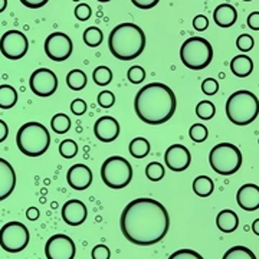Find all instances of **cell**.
Instances as JSON below:
<instances>
[{"label": "cell", "mask_w": 259, "mask_h": 259, "mask_svg": "<svg viewBox=\"0 0 259 259\" xmlns=\"http://www.w3.org/2000/svg\"><path fill=\"white\" fill-rule=\"evenodd\" d=\"M120 228L124 238L133 245L150 246L166 236L170 229V216L160 202L150 197H140L124 207Z\"/></svg>", "instance_id": "cell-1"}, {"label": "cell", "mask_w": 259, "mask_h": 259, "mask_svg": "<svg viewBox=\"0 0 259 259\" xmlns=\"http://www.w3.org/2000/svg\"><path fill=\"white\" fill-rule=\"evenodd\" d=\"M176 95L173 90L161 82L144 85L134 98V111L140 120L150 125H160L176 112Z\"/></svg>", "instance_id": "cell-2"}, {"label": "cell", "mask_w": 259, "mask_h": 259, "mask_svg": "<svg viewBox=\"0 0 259 259\" xmlns=\"http://www.w3.org/2000/svg\"><path fill=\"white\" fill-rule=\"evenodd\" d=\"M108 48L118 61H133L146 48V35L136 23H120L110 32Z\"/></svg>", "instance_id": "cell-3"}, {"label": "cell", "mask_w": 259, "mask_h": 259, "mask_svg": "<svg viewBox=\"0 0 259 259\" xmlns=\"http://www.w3.org/2000/svg\"><path fill=\"white\" fill-rule=\"evenodd\" d=\"M16 144L20 153H23L25 156L39 157L45 154L51 146V136L44 124L30 121L18 130Z\"/></svg>", "instance_id": "cell-4"}, {"label": "cell", "mask_w": 259, "mask_h": 259, "mask_svg": "<svg viewBox=\"0 0 259 259\" xmlns=\"http://www.w3.org/2000/svg\"><path fill=\"white\" fill-rule=\"evenodd\" d=\"M225 108L228 118L235 125H249L258 117L259 100L253 93L241 90L228 98Z\"/></svg>", "instance_id": "cell-5"}, {"label": "cell", "mask_w": 259, "mask_h": 259, "mask_svg": "<svg viewBox=\"0 0 259 259\" xmlns=\"http://www.w3.org/2000/svg\"><path fill=\"white\" fill-rule=\"evenodd\" d=\"M180 59L186 68L202 71L212 62L213 48L207 39L200 36L189 37L180 48Z\"/></svg>", "instance_id": "cell-6"}, {"label": "cell", "mask_w": 259, "mask_h": 259, "mask_svg": "<svg viewBox=\"0 0 259 259\" xmlns=\"http://www.w3.org/2000/svg\"><path fill=\"white\" fill-rule=\"evenodd\" d=\"M242 161L241 150L231 143H221L209 153V164L213 171L221 176H232L239 171Z\"/></svg>", "instance_id": "cell-7"}, {"label": "cell", "mask_w": 259, "mask_h": 259, "mask_svg": "<svg viewBox=\"0 0 259 259\" xmlns=\"http://www.w3.org/2000/svg\"><path fill=\"white\" fill-rule=\"evenodd\" d=\"M101 179L104 185L110 189H124L133 179V167L127 158L111 156L102 163Z\"/></svg>", "instance_id": "cell-8"}, {"label": "cell", "mask_w": 259, "mask_h": 259, "mask_svg": "<svg viewBox=\"0 0 259 259\" xmlns=\"http://www.w3.org/2000/svg\"><path fill=\"white\" fill-rule=\"evenodd\" d=\"M30 235L28 228L20 222H8L0 229V246L2 249L18 253L28 246Z\"/></svg>", "instance_id": "cell-9"}, {"label": "cell", "mask_w": 259, "mask_h": 259, "mask_svg": "<svg viewBox=\"0 0 259 259\" xmlns=\"http://www.w3.org/2000/svg\"><path fill=\"white\" fill-rule=\"evenodd\" d=\"M29 40L20 30H8L0 37V52L10 61H19L28 54Z\"/></svg>", "instance_id": "cell-10"}, {"label": "cell", "mask_w": 259, "mask_h": 259, "mask_svg": "<svg viewBox=\"0 0 259 259\" xmlns=\"http://www.w3.org/2000/svg\"><path fill=\"white\" fill-rule=\"evenodd\" d=\"M72 40L64 32H54L45 40V54L54 62H64L72 55Z\"/></svg>", "instance_id": "cell-11"}, {"label": "cell", "mask_w": 259, "mask_h": 259, "mask_svg": "<svg viewBox=\"0 0 259 259\" xmlns=\"http://www.w3.org/2000/svg\"><path fill=\"white\" fill-rule=\"evenodd\" d=\"M29 87L37 97H51L58 90V76L48 68H39L30 75Z\"/></svg>", "instance_id": "cell-12"}, {"label": "cell", "mask_w": 259, "mask_h": 259, "mask_svg": "<svg viewBox=\"0 0 259 259\" xmlns=\"http://www.w3.org/2000/svg\"><path fill=\"white\" fill-rule=\"evenodd\" d=\"M76 253L74 241L64 233H56L45 245L47 259H74Z\"/></svg>", "instance_id": "cell-13"}, {"label": "cell", "mask_w": 259, "mask_h": 259, "mask_svg": "<svg viewBox=\"0 0 259 259\" xmlns=\"http://www.w3.org/2000/svg\"><path fill=\"white\" fill-rule=\"evenodd\" d=\"M164 163L171 171H185L192 163V154L183 144H173L164 153Z\"/></svg>", "instance_id": "cell-14"}, {"label": "cell", "mask_w": 259, "mask_h": 259, "mask_svg": "<svg viewBox=\"0 0 259 259\" xmlns=\"http://www.w3.org/2000/svg\"><path fill=\"white\" fill-rule=\"evenodd\" d=\"M94 134L102 143H112L120 136V124L110 115L101 117L94 124Z\"/></svg>", "instance_id": "cell-15"}, {"label": "cell", "mask_w": 259, "mask_h": 259, "mask_svg": "<svg viewBox=\"0 0 259 259\" xmlns=\"http://www.w3.org/2000/svg\"><path fill=\"white\" fill-rule=\"evenodd\" d=\"M88 209L83 202L78 199H71L62 206V219L69 226H79L87 221Z\"/></svg>", "instance_id": "cell-16"}, {"label": "cell", "mask_w": 259, "mask_h": 259, "mask_svg": "<svg viewBox=\"0 0 259 259\" xmlns=\"http://www.w3.org/2000/svg\"><path fill=\"white\" fill-rule=\"evenodd\" d=\"M66 182L74 190H85L93 183V171L87 164H74L66 173Z\"/></svg>", "instance_id": "cell-17"}, {"label": "cell", "mask_w": 259, "mask_h": 259, "mask_svg": "<svg viewBox=\"0 0 259 259\" xmlns=\"http://www.w3.org/2000/svg\"><path fill=\"white\" fill-rule=\"evenodd\" d=\"M236 202L242 210L255 212L259 209V187L253 183H248L239 187L236 193Z\"/></svg>", "instance_id": "cell-18"}, {"label": "cell", "mask_w": 259, "mask_h": 259, "mask_svg": "<svg viewBox=\"0 0 259 259\" xmlns=\"http://www.w3.org/2000/svg\"><path fill=\"white\" fill-rule=\"evenodd\" d=\"M16 186V173L8 160L0 157V202L13 193Z\"/></svg>", "instance_id": "cell-19"}, {"label": "cell", "mask_w": 259, "mask_h": 259, "mask_svg": "<svg viewBox=\"0 0 259 259\" xmlns=\"http://www.w3.org/2000/svg\"><path fill=\"white\" fill-rule=\"evenodd\" d=\"M213 19L219 28H231L238 20V12L229 3H222L213 12Z\"/></svg>", "instance_id": "cell-20"}, {"label": "cell", "mask_w": 259, "mask_h": 259, "mask_svg": "<svg viewBox=\"0 0 259 259\" xmlns=\"http://www.w3.org/2000/svg\"><path fill=\"white\" fill-rule=\"evenodd\" d=\"M216 226L223 233H232V232L236 231L238 226H239V218L231 209H225L216 216Z\"/></svg>", "instance_id": "cell-21"}, {"label": "cell", "mask_w": 259, "mask_h": 259, "mask_svg": "<svg viewBox=\"0 0 259 259\" xmlns=\"http://www.w3.org/2000/svg\"><path fill=\"white\" fill-rule=\"evenodd\" d=\"M231 71L238 78H246L253 71V61L246 55L235 56L231 61Z\"/></svg>", "instance_id": "cell-22"}, {"label": "cell", "mask_w": 259, "mask_h": 259, "mask_svg": "<svg viewBox=\"0 0 259 259\" xmlns=\"http://www.w3.org/2000/svg\"><path fill=\"white\" fill-rule=\"evenodd\" d=\"M16 102H18V91L9 83L0 85V108L10 110L16 105Z\"/></svg>", "instance_id": "cell-23"}, {"label": "cell", "mask_w": 259, "mask_h": 259, "mask_svg": "<svg viewBox=\"0 0 259 259\" xmlns=\"http://www.w3.org/2000/svg\"><path fill=\"white\" fill-rule=\"evenodd\" d=\"M214 190V183L209 176H197L193 182V192L199 197H207Z\"/></svg>", "instance_id": "cell-24"}, {"label": "cell", "mask_w": 259, "mask_h": 259, "mask_svg": "<svg viewBox=\"0 0 259 259\" xmlns=\"http://www.w3.org/2000/svg\"><path fill=\"white\" fill-rule=\"evenodd\" d=\"M128 151L134 158L147 157L150 153V141L144 137H137L130 143Z\"/></svg>", "instance_id": "cell-25"}, {"label": "cell", "mask_w": 259, "mask_h": 259, "mask_svg": "<svg viewBox=\"0 0 259 259\" xmlns=\"http://www.w3.org/2000/svg\"><path fill=\"white\" fill-rule=\"evenodd\" d=\"M87 74L81 69H72L69 74L66 75V85L72 90V91H81L87 87Z\"/></svg>", "instance_id": "cell-26"}, {"label": "cell", "mask_w": 259, "mask_h": 259, "mask_svg": "<svg viewBox=\"0 0 259 259\" xmlns=\"http://www.w3.org/2000/svg\"><path fill=\"white\" fill-rule=\"evenodd\" d=\"M82 39L87 47L98 48L102 44V40H104V33H102V30L100 28L90 26V28H87L83 30Z\"/></svg>", "instance_id": "cell-27"}, {"label": "cell", "mask_w": 259, "mask_h": 259, "mask_svg": "<svg viewBox=\"0 0 259 259\" xmlns=\"http://www.w3.org/2000/svg\"><path fill=\"white\" fill-rule=\"evenodd\" d=\"M222 259H256V256L249 248L242 246V245H236V246L226 250Z\"/></svg>", "instance_id": "cell-28"}, {"label": "cell", "mask_w": 259, "mask_h": 259, "mask_svg": "<svg viewBox=\"0 0 259 259\" xmlns=\"http://www.w3.org/2000/svg\"><path fill=\"white\" fill-rule=\"evenodd\" d=\"M51 128L54 130L56 134H65L68 130L71 128V120H69V117L66 114H64V112L55 114L54 118L51 120Z\"/></svg>", "instance_id": "cell-29"}, {"label": "cell", "mask_w": 259, "mask_h": 259, "mask_svg": "<svg viewBox=\"0 0 259 259\" xmlns=\"http://www.w3.org/2000/svg\"><path fill=\"white\" fill-rule=\"evenodd\" d=\"M93 79L97 85L105 87V85L111 83L112 71L108 66H104V65H102V66H97L93 72Z\"/></svg>", "instance_id": "cell-30"}, {"label": "cell", "mask_w": 259, "mask_h": 259, "mask_svg": "<svg viewBox=\"0 0 259 259\" xmlns=\"http://www.w3.org/2000/svg\"><path fill=\"white\" fill-rule=\"evenodd\" d=\"M216 114V107L214 104L210 101H200L196 105V115L200 118V120H212Z\"/></svg>", "instance_id": "cell-31"}, {"label": "cell", "mask_w": 259, "mask_h": 259, "mask_svg": "<svg viewBox=\"0 0 259 259\" xmlns=\"http://www.w3.org/2000/svg\"><path fill=\"white\" fill-rule=\"evenodd\" d=\"M146 176L151 182H160L164 177V167L161 163H157V161L148 163L147 167H146Z\"/></svg>", "instance_id": "cell-32"}, {"label": "cell", "mask_w": 259, "mask_h": 259, "mask_svg": "<svg viewBox=\"0 0 259 259\" xmlns=\"http://www.w3.org/2000/svg\"><path fill=\"white\" fill-rule=\"evenodd\" d=\"M59 154L64 158H74L78 154V144L74 140H64L59 144Z\"/></svg>", "instance_id": "cell-33"}, {"label": "cell", "mask_w": 259, "mask_h": 259, "mask_svg": "<svg viewBox=\"0 0 259 259\" xmlns=\"http://www.w3.org/2000/svg\"><path fill=\"white\" fill-rule=\"evenodd\" d=\"M189 136L193 140L194 143H203L204 140L207 139L209 131L204 127L203 124H193L190 130H189Z\"/></svg>", "instance_id": "cell-34"}, {"label": "cell", "mask_w": 259, "mask_h": 259, "mask_svg": "<svg viewBox=\"0 0 259 259\" xmlns=\"http://www.w3.org/2000/svg\"><path fill=\"white\" fill-rule=\"evenodd\" d=\"M127 78L131 83H141L144 79H146V71L143 66H139V65H134L131 66L127 72Z\"/></svg>", "instance_id": "cell-35"}, {"label": "cell", "mask_w": 259, "mask_h": 259, "mask_svg": "<svg viewBox=\"0 0 259 259\" xmlns=\"http://www.w3.org/2000/svg\"><path fill=\"white\" fill-rule=\"evenodd\" d=\"M253 45H255V40L248 33H242L241 36L236 39V47L241 52H249Z\"/></svg>", "instance_id": "cell-36"}, {"label": "cell", "mask_w": 259, "mask_h": 259, "mask_svg": "<svg viewBox=\"0 0 259 259\" xmlns=\"http://www.w3.org/2000/svg\"><path fill=\"white\" fill-rule=\"evenodd\" d=\"M168 259H204L200 253H197L193 249H179L173 252Z\"/></svg>", "instance_id": "cell-37"}, {"label": "cell", "mask_w": 259, "mask_h": 259, "mask_svg": "<svg viewBox=\"0 0 259 259\" xmlns=\"http://www.w3.org/2000/svg\"><path fill=\"white\" fill-rule=\"evenodd\" d=\"M91 15H93V10L90 8V5H87V3H79L75 8V18L81 20V22H87L88 19L91 18Z\"/></svg>", "instance_id": "cell-38"}, {"label": "cell", "mask_w": 259, "mask_h": 259, "mask_svg": "<svg viewBox=\"0 0 259 259\" xmlns=\"http://www.w3.org/2000/svg\"><path fill=\"white\" fill-rule=\"evenodd\" d=\"M115 104V95L111 91H102L98 94V105L102 108H111Z\"/></svg>", "instance_id": "cell-39"}, {"label": "cell", "mask_w": 259, "mask_h": 259, "mask_svg": "<svg viewBox=\"0 0 259 259\" xmlns=\"http://www.w3.org/2000/svg\"><path fill=\"white\" fill-rule=\"evenodd\" d=\"M202 91L206 95H214V94L219 91V82L214 78H207L202 83Z\"/></svg>", "instance_id": "cell-40"}, {"label": "cell", "mask_w": 259, "mask_h": 259, "mask_svg": "<svg viewBox=\"0 0 259 259\" xmlns=\"http://www.w3.org/2000/svg\"><path fill=\"white\" fill-rule=\"evenodd\" d=\"M91 256H93V259H110L111 252H110V248L107 245H97L93 248Z\"/></svg>", "instance_id": "cell-41"}, {"label": "cell", "mask_w": 259, "mask_h": 259, "mask_svg": "<svg viewBox=\"0 0 259 259\" xmlns=\"http://www.w3.org/2000/svg\"><path fill=\"white\" fill-rule=\"evenodd\" d=\"M71 111L74 115H83L87 112V102L81 100V98H76L74 101L71 102Z\"/></svg>", "instance_id": "cell-42"}, {"label": "cell", "mask_w": 259, "mask_h": 259, "mask_svg": "<svg viewBox=\"0 0 259 259\" xmlns=\"http://www.w3.org/2000/svg\"><path fill=\"white\" fill-rule=\"evenodd\" d=\"M209 26V20L204 15H197L196 18L193 19V28L197 30V32H203Z\"/></svg>", "instance_id": "cell-43"}, {"label": "cell", "mask_w": 259, "mask_h": 259, "mask_svg": "<svg viewBox=\"0 0 259 259\" xmlns=\"http://www.w3.org/2000/svg\"><path fill=\"white\" fill-rule=\"evenodd\" d=\"M158 2H160V0H131V3H133L136 8H139V9L143 10L153 9L154 6H157Z\"/></svg>", "instance_id": "cell-44"}, {"label": "cell", "mask_w": 259, "mask_h": 259, "mask_svg": "<svg viewBox=\"0 0 259 259\" xmlns=\"http://www.w3.org/2000/svg\"><path fill=\"white\" fill-rule=\"evenodd\" d=\"M19 2L29 9H40L47 5L49 0H19Z\"/></svg>", "instance_id": "cell-45"}, {"label": "cell", "mask_w": 259, "mask_h": 259, "mask_svg": "<svg viewBox=\"0 0 259 259\" xmlns=\"http://www.w3.org/2000/svg\"><path fill=\"white\" fill-rule=\"evenodd\" d=\"M248 26L252 30H259V12H252L248 16Z\"/></svg>", "instance_id": "cell-46"}, {"label": "cell", "mask_w": 259, "mask_h": 259, "mask_svg": "<svg viewBox=\"0 0 259 259\" xmlns=\"http://www.w3.org/2000/svg\"><path fill=\"white\" fill-rule=\"evenodd\" d=\"M9 136V127L3 120H0V143H3Z\"/></svg>", "instance_id": "cell-47"}, {"label": "cell", "mask_w": 259, "mask_h": 259, "mask_svg": "<svg viewBox=\"0 0 259 259\" xmlns=\"http://www.w3.org/2000/svg\"><path fill=\"white\" fill-rule=\"evenodd\" d=\"M39 209L37 207H29L28 210H26V218H28L29 221H36L39 219Z\"/></svg>", "instance_id": "cell-48"}, {"label": "cell", "mask_w": 259, "mask_h": 259, "mask_svg": "<svg viewBox=\"0 0 259 259\" xmlns=\"http://www.w3.org/2000/svg\"><path fill=\"white\" fill-rule=\"evenodd\" d=\"M252 232L259 236V218L256 221H253V223H252Z\"/></svg>", "instance_id": "cell-49"}, {"label": "cell", "mask_w": 259, "mask_h": 259, "mask_svg": "<svg viewBox=\"0 0 259 259\" xmlns=\"http://www.w3.org/2000/svg\"><path fill=\"white\" fill-rule=\"evenodd\" d=\"M8 8V0H0V13L5 12Z\"/></svg>", "instance_id": "cell-50"}, {"label": "cell", "mask_w": 259, "mask_h": 259, "mask_svg": "<svg viewBox=\"0 0 259 259\" xmlns=\"http://www.w3.org/2000/svg\"><path fill=\"white\" fill-rule=\"evenodd\" d=\"M97 2H100V3H108V2H111V0H97Z\"/></svg>", "instance_id": "cell-51"}, {"label": "cell", "mask_w": 259, "mask_h": 259, "mask_svg": "<svg viewBox=\"0 0 259 259\" xmlns=\"http://www.w3.org/2000/svg\"><path fill=\"white\" fill-rule=\"evenodd\" d=\"M242 2H252V0H242Z\"/></svg>", "instance_id": "cell-52"}, {"label": "cell", "mask_w": 259, "mask_h": 259, "mask_svg": "<svg viewBox=\"0 0 259 259\" xmlns=\"http://www.w3.org/2000/svg\"><path fill=\"white\" fill-rule=\"evenodd\" d=\"M72 2H81V0H72Z\"/></svg>", "instance_id": "cell-53"}]
</instances>
